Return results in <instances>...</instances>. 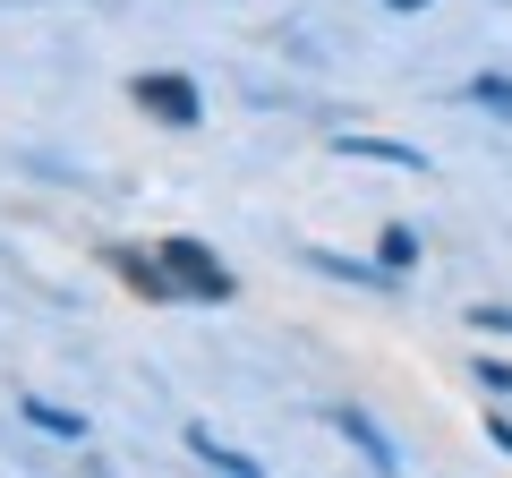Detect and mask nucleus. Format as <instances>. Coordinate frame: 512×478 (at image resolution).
I'll return each instance as SVG.
<instances>
[{
	"instance_id": "nucleus-1",
	"label": "nucleus",
	"mask_w": 512,
	"mask_h": 478,
	"mask_svg": "<svg viewBox=\"0 0 512 478\" xmlns=\"http://www.w3.org/2000/svg\"><path fill=\"white\" fill-rule=\"evenodd\" d=\"M163 265H171V282H188V291H205V299H231V274H222V265L205 257L197 239H163Z\"/></svg>"
},
{
	"instance_id": "nucleus-2",
	"label": "nucleus",
	"mask_w": 512,
	"mask_h": 478,
	"mask_svg": "<svg viewBox=\"0 0 512 478\" xmlns=\"http://www.w3.org/2000/svg\"><path fill=\"white\" fill-rule=\"evenodd\" d=\"M128 94H137L146 111H163V120H197V111H205V94L188 86V77H137Z\"/></svg>"
},
{
	"instance_id": "nucleus-3",
	"label": "nucleus",
	"mask_w": 512,
	"mask_h": 478,
	"mask_svg": "<svg viewBox=\"0 0 512 478\" xmlns=\"http://www.w3.org/2000/svg\"><path fill=\"white\" fill-rule=\"evenodd\" d=\"M342 154H376V163H402V171H419V146H393V137H342Z\"/></svg>"
},
{
	"instance_id": "nucleus-4",
	"label": "nucleus",
	"mask_w": 512,
	"mask_h": 478,
	"mask_svg": "<svg viewBox=\"0 0 512 478\" xmlns=\"http://www.w3.org/2000/svg\"><path fill=\"white\" fill-rule=\"evenodd\" d=\"M470 103H487V111H504V120H512V77H478Z\"/></svg>"
},
{
	"instance_id": "nucleus-5",
	"label": "nucleus",
	"mask_w": 512,
	"mask_h": 478,
	"mask_svg": "<svg viewBox=\"0 0 512 478\" xmlns=\"http://www.w3.org/2000/svg\"><path fill=\"white\" fill-rule=\"evenodd\" d=\"M26 419L52 427V436H77V419H69V410H52V402H26Z\"/></svg>"
},
{
	"instance_id": "nucleus-6",
	"label": "nucleus",
	"mask_w": 512,
	"mask_h": 478,
	"mask_svg": "<svg viewBox=\"0 0 512 478\" xmlns=\"http://www.w3.org/2000/svg\"><path fill=\"white\" fill-rule=\"evenodd\" d=\"M478 385H487V393H512V359H478Z\"/></svg>"
},
{
	"instance_id": "nucleus-7",
	"label": "nucleus",
	"mask_w": 512,
	"mask_h": 478,
	"mask_svg": "<svg viewBox=\"0 0 512 478\" xmlns=\"http://www.w3.org/2000/svg\"><path fill=\"white\" fill-rule=\"evenodd\" d=\"M478 325H495V333H512V308H470Z\"/></svg>"
},
{
	"instance_id": "nucleus-8",
	"label": "nucleus",
	"mask_w": 512,
	"mask_h": 478,
	"mask_svg": "<svg viewBox=\"0 0 512 478\" xmlns=\"http://www.w3.org/2000/svg\"><path fill=\"white\" fill-rule=\"evenodd\" d=\"M402 9H419V0H402Z\"/></svg>"
}]
</instances>
